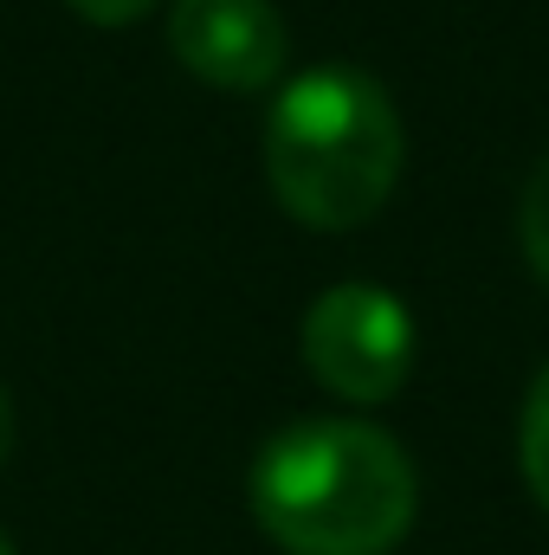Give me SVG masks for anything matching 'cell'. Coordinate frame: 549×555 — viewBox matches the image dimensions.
<instances>
[{
	"label": "cell",
	"instance_id": "obj_1",
	"mask_svg": "<svg viewBox=\"0 0 549 555\" xmlns=\"http://www.w3.org/2000/svg\"><path fill=\"white\" fill-rule=\"evenodd\" d=\"M413 504V459L369 420H297L253 459V517L284 555H388Z\"/></svg>",
	"mask_w": 549,
	"mask_h": 555
},
{
	"label": "cell",
	"instance_id": "obj_2",
	"mask_svg": "<svg viewBox=\"0 0 549 555\" xmlns=\"http://www.w3.org/2000/svg\"><path fill=\"white\" fill-rule=\"evenodd\" d=\"M401 111L349 65L291 78L266 117V181L278 207L317 233H349L382 214L401 181Z\"/></svg>",
	"mask_w": 549,
	"mask_h": 555
},
{
	"label": "cell",
	"instance_id": "obj_3",
	"mask_svg": "<svg viewBox=\"0 0 549 555\" xmlns=\"http://www.w3.org/2000/svg\"><path fill=\"white\" fill-rule=\"evenodd\" d=\"M304 369L349 408L395 401L413 375V317L388 284H330L304 310Z\"/></svg>",
	"mask_w": 549,
	"mask_h": 555
},
{
	"label": "cell",
	"instance_id": "obj_4",
	"mask_svg": "<svg viewBox=\"0 0 549 555\" xmlns=\"http://www.w3.org/2000/svg\"><path fill=\"white\" fill-rule=\"evenodd\" d=\"M175 59L220 91H266L284 72L291 33L272 0H175L168 7Z\"/></svg>",
	"mask_w": 549,
	"mask_h": 555
},
{
	"label": "cell",
	"instance_id": "obj_5",
	"mask_svg": "<svg viewBox=\"0 0 549 555\" xmlns=\"http://www.w3.org/2000/svg\"><path fill=\"white\" fill-rule=\"evenodd\" d=\"M518 465H524L531 498L549 511V369L531 382V395H524V420H518Z\"/></svg>",
	"mask_w": 549,
	"mask_h": 555
},
{
	"label": "cell",
	"instance_id": "obj_6",
	"mask_svg": "<svg viewBox=\"0 0 549 555\" xmlns=\"http://www.w3.org/2000/svg\"><path fill=\"white\" fill-rule=\"evenodd\" d=\"M518 246H524L531 272L549 284V155L531 168V181H524V201H518Z\"/></svg>",
	"mask_w": 549,
	"mask_h": 555
},
{
	"label": "cell",
	"instance_id": "obj_7",
	"mask_svg": "<svg viewBox=\"0 0 549 555\" xmlns=\"http://www.w3.org/2000/svg\"><path fill=\"white\" fill-rule=\"evenodd\" d=\"M78 20H91V26H130V20H142L155 0H65Z\"/></svg>",
	"mask_w": 549,
	"mask_h": 555
},
{
	"label": "cell",
	"instance_id": "obj_8",
	"mask_svg": "<svg viewBox=\"0 0 549 555\" xmlns=\"http://www.w3.org/2000/svg\"><path fill=\"white\" fill-rule=\"evenodd\" d=\"M7 452H13V401L0 388V465H7Z\"/></svg>",
	"mask_w": 549,
	"mask_h": 555
},
{
	"label": "cell",
	"instance_id": "obj_9",
	"mask_svg": "<svg viewBox=\"0 0 549 555\" xmlns=\"http://www.w3.org/2000/svg\"><path fill=\"white\" fill-rule=\"evenodd\" d=\"M0 555H13V537H7V530H0Z\"/></svg>",
	"mask_w": 549,
	"mask_h": 555
}]
</instances>
